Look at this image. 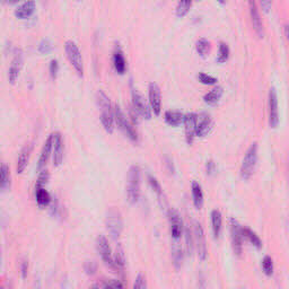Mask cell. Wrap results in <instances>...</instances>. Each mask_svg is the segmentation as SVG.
<instances>
[{
	"mask_svg": "<svg viewBox=\"0 0 289 289\" xmlns=\"http://www.w3.org/2000/svg\"><path fill=\"white\" fill-rule=\"evenodd\" d=\"M261 6H262V8L264 10L268 11L271 8L272 2L271 1H261Z\"/></svg>",
	"mask_w": 289,
	"mask_h": 289,
	"instance_id": "obj_48",
	"label": "cell"
},
{
	"mask_svg": "<svg viewBox=\"0 0 289 289\" xmlns=\"http://www.w3.org/2000/svg\"><path fill=\"white\" fill-rule=\"evenodd\" d=\"M285 34H286L287 40L289 42V25H285Z\"/></svg>",
	"mask_w": 289,
	"mask_h": 289,
	"instance_id": "obj_49",
	"label": "cell"
},
{
	"mask_svg": "<svg viewBox=\"0 0 289 289\" xmlns=\"http://www.w3.org/2000/svg\"><path fill=\"white\" fill-rule=\"evenodd\" d=\"M184 234H185V242H187V251L189 254H191L193 251V242H195V239L192 237V233L191 231H190L189 227H185Z\"/></svg>",
	"mask_w": 289,
	"mask_h": 289,
	"instance_id": "obj_39",
	"label": "cell"
},
{
	"mask_svg": "<svg viewBox=\"0 0 289 289\" xmlns=\"http://www.w3.org/2000/svg\"><path fill=\"white\" fill-rule=\"evenodd\" d=\"M133 289H147V282H146L145 276L139 274L136 277L133 283Z\"/></svg>",
	"mask_w": 289,
	"mask_h": 289,
	"instance_id": "obj_41",
	"label": "cell"
},
{
	"mask_svg": "<svg viewBox=\"0 0 289 289\" xmlns=\"http://www.w3.org/2000/svg\"><path fill=\"white\" fill-rule=\"evenodd\" d=\"M224 88L221 86H215L213 88L208 92L204 96V101L208 104H216L217 102L220 100V97L223 96Z\"/></svg>",
	"mask_w": 289,
	"mask_h": 289,
	"instance_id": "obj_26",
	"label": "cell"
},
{
	"mask_svg": "<svg viewBox=\"0 0 289 289\" xmlns=\"http://www.w3.org/2000/svg\"><path fill=\"white\" fill-rule=\"evenodd\" d=\"M0 175H1L0 189H1L2 192H5L10 188V171L5 163H2L1 167H0Z\"/></svg>",
	"mask_w": 289,
	"mask_h": 289,
	"instance_id": "obj_28",
	"label": "cell"
},
{
	"mask_svg": "<svg viewBox=\"0 0 289 289\" xmlns=\"http://www.w3.org/2000/svg\"><path fill=\"white\" fill-rule=\"evenodd\" d=\"M192 6L191 0H181L176 5V15L179 17H183L184 15L188 14L190 8Z\"/></svg>",
	"mask_w": 289,
	"mask_h": 289,
	"instance_id": "obj_32",
	"label": "cell"
},
{
	"mask_svg": "<svg viewBox=\"0 0 289 289\" xmlns=\"http://www.w3.org/2000/svg\"><path fill=\"white\" fill-rule=\"evenodd\" d=\"M27 270H29V263H27L26 261H23L21 266V274L23 279H25L27 277Z\"/></svg>",
	"mask_w": 289,
	"mask_h": 289,
	"instance_id": "obj_46",
	"label": "cell"
},
{
	"mask_svg": "<svg viewBox=\"0 0 289 289\" xmlns=\"http://www.w3.org/2000/svg\"><path fill=\"white\" fill-rule=\"evenodd\" d=\"M132 106L133 109L145 119L152 118V109H150L149 105L146 103L144 97H142L141 95L137 92V89L134 88L132 89Z\"/></svg>",
	"mask_w": 289,
	"mask_h": 289,
	"instance_id": "obj_14",
	"label": "cell"
},
{
	"mask_svg": "<svg viewBox=\"0 0 289 289\" xmlns=\"http://www.w3.org/2000/svg\"><path fill=\"white\" fill-rule=\"evenodd\" d=\"M35 198H37V203L40 207H46L51 204L52 198H51L50 193L46 191L44 188L35 189Z\"/></svg>",
	"mask_w": 289,
	"mask_h": 289,
	"instance_id": "obj_27",
	"label": "cell"
},
{
	"mask_svg": "<svg viewBox=\"0 0 289 289\" xmlns=\"http://www.w3.org/2000/svg\"><path fill=\"white\" fill-rule=\"evenodd\" d=\"M148 182L150 184V187L157 193L158 198H160V200H162V197H163V189H162V185L158 180L156 179L155 176L153 175H148Z\"/></svg>",
	"mask_w": 289,
	"mask_h": 289,
	"instance_id": "obj_36",
	"label": "cell"
},
{
	"mask_svg": "<svg viewBox=\"0 0 289 289\" xmlns=\"http://www.w3.org/2000/svg\"><path fill=\"white\" fill-rule=\"evenodd\" d=\"M166 165H167L168 167V171L171 173H174V171H175V168H174V165H173V162L169 160V158L167 157L166 158Z\"/></svg>",
	"mask_w": 289,
	"mask_h": 289,
	"instance_id": "obj_47",
	"label": "cell"
},
{
	"mask_svg": "<svg viewBox=\"0 0 289 289\" xmlns=\"http://www.w3.org/2000/svg\"><path fill=\"white\" fill-rule=\"evenodd\" d=\"M193 234H195V242L198 251V256L201 261H205L207 259L208 255V248L207 242H206V235L204 232V228L201 225L196 221L195 227H193Z\"/></svg>",
	"mask_w": 289,
	"mask_h": 289,
	"instance_id": "obj_9",
	"label": "cell"
},
{
	"mask_svg": "<svg viewBox=\"0 0 289 289\" xmlns=\"http://www.w3.org/2000/svg\"><path fill=\"white\" fill-rule=\"evenodd\" d=\"M114 118H116V122L118 126L124 132L125 136L129 137L130 139L133 141H137L138 134L136 132V130H134L133 126L130 124L129 120L126 119L125 114L124 113V111L121 110L120 105H119L118 103H116V105H114Z\"/></svg>",
	"mask_w": 289,
	"mask_h": 289,
	"instance_id": "obj_6",
	"label": "cell"
},
{
	"mask_svg": "<svg viewBox=\"0 0 289 289\" xmlns=\"http://www.w3.org/2000/svg\"><path fill=\"white\" fill-rule=\"evenodd\" d=\"M113 63L114 68L118 71L119 74H124L125 71V59L124 54L122 52L121 47L117 46L116 50L113 52Z\"/></svg>",
	"mask_w": 289,
	"mask_h": 289,
	"instance_id": "obj_24",
	"label": "cell"
},
{
	"mask_svg": "<svg viewBox=\"0 0 289 289\" xmlns=\"http://www.w3.org/2000/svg\"><path fill=\"white\" fill-rule=\"evenodd\" d=\"M63 160V142L60 132H53V165L59 166Z\"/></svg>",
	"mask_w": 289,
	"mask_h": 289,
	"instance_id": "obj_16",
	"label": "cell"
},
{
	"mask_svg": "<svg viewBox=\"0 0 289 289\" xmlns=\"http://www.w3.org/2000/svg\"><path fill=\"white\" fill-rule=\"evenodd\" d=\"M184 126H185V138L189 144H191L195 139L197 125H198V114L190 112L184 116Z\"/></svg>",
	"mask_w": 289,
	"mask_h": 289,
	"instance_id": "obj_15",
	"label": "cell"
},
{
	"mask_svg": "<svg viewBox=\"0 0 289 289\" xmlns=\"http://www.w3.org/2000/svg\"><path fill=\"white\" fill-rule=\"evenodd\" d=\"M23 67V51L22 49H16L14 53V58L11 60L9 70H8V78L11 84H14L16 79L18 78V75L21 73Z\"/></svg>",
	"mask_w": 289,
	"mask_h": 289,
	"instance_id": "obj_13",
	"label": "cell"
},
{
	"mask_svg": "<svg viewBox=\"0 0 289 289\" xmlns=\"http://www.w3.org/2000/svg\"><path fill=\"white\" fill-rule=\"evenodd\" d=\"M126 197L130 204H137L140 197V168L132 165L129 168L128 184H126Z\"/></svg>",
	"mask_w": 289,
	"mask_h": 289,
	"instance_id": "obj_2",
	"label": "cell"
},
{
	"mask_svg": "<svg viewBox=\"0 0 289 289\" xmlns=\"http://www.w3.org/2000/svg\"><path fill=\"white\" fill-rule=\"evenodd\" d=\"M50 179V173L46 169H42L41 173L39 174L37 184H35V189H40V188H44L47 182H49Z\"/></svg>",
	"mask_w": 289,
	"mask_h": 289,
	"instance_id": "obj_37",
	"label": "cell"
},
{
	"mask_svg": "<svg viewBox=\"0 0 289 289\" xmlns=\"http://www.w3.org/2000/svg\"><path fill=\"white\" fill-rule=\"evenodd\" d=\"M229 46L227 43L225 42H220L219 43V52H218V57H217V61L218 62H225L227 61V59L229 58Z\"/></svg>",
	"mask_w": 289,
	"mask_h": 289,
	"instance_id": "obj_33",
	"label": "cell"
},
{
	"mask_svg": "<svg viewBox=\"0 0 289 289\" xmlns=\"http://www.w3.org/2000/svg\"><path fill=\"white\" fill-rule=\"evenodd\" d=\"M97 251L100 253L101 258L106 266L111 269H116V263H114V255L111 250L108 239L104 235H100L96 240Z\"/></svg>",
	"mask_w": 289,
	"mask_h": 289,
	"instance_id": "obj_7",
	"label": "cell"
},
{
	"mask_svg": "<svg viewBox=\"0 0 289 289\" xmlns=\"http://www.w3.org/2000/svg\"><path fill=\"white\" fill-rule=\"evenodd\" d=\"M261 266H262V270L264 272V275L271 276L272 274H274V261H272L271 256H269V255L264 256Z\"/></svg>",
	"mask_w": 289,
	"mask_h": 289,
	"instance_id": "obj_34",
	"label": "cell"
},
{
	"mask_svg": "<svg viewBox=\"0 0 289 289\" xmlns=\"http://www.w3.org/2000/svg\"><path fill=\"white\" fill-rule=\"evenodd\" d=\"M216 171H217V166L215 162H213L212 160L207 161V163H206V172H207L208 175H213V174L216 173Z\"/></svg>",
	"mask_w": 289,
	"mask_h": 289,
	"instance_id": "obj_45",
	"label": "cell"
},
{
	"mask_svg": "<svg viewBox=\"0 0 289 289\" xmlns=\"http://www.w3.org/2000/svg\"><path fill=\"white\" fill-rule=\"evenodd\" d=\"M256 163H258V144L253 142L247 150L242 165H241V176H242V179H250L253 172H254Z\"/></svg>",
	"mask_w": 289,
	"mask_h": 289,
	"instance_id": "obj_3",
	"label": "cell"
},
{
	"mask_svg": "<svg viewBox=\"0 0 289 289\" xmlns=\"http://www.w3.org/2000/svg\"><path fill=\"white\" fill-rule=\"evenodd\" d=\"M172 255H173V263L174 267L176 269H180L182 267V262H183V251H182L181 247L177 245V243H174L173 250H172Z\"/></svg>",
	"mask_w": 289,
	"mask_h": 289,
	"instance_id": "obj_30",
	"label": "cell"
},
{
	"mask_svg": "<svg viewBox=\"0 0 289 289\" xmlns=\"http://www.w3.org/2000/svg\"><path fill=\"white\" fill-rule=\"evenodd\" d=\"M198 78H199V81L205 85H211V84H216L217 83L216 77L210 76V75L205 74V73H200L199 75H198Z\"/></svg>",
	"mask_w": 289,
	"mask_h": 289,
	"instance_id": "obj_40",
	"label": "cell"
},
{
	"mask_svg": "<svg viewBox=\"0 0 289 289\" xmlns=\"http://www.w3.org/2000/svg\"><path fill=\"white\" fill-rule=\"evenodd\" d=\"M58 73H59V61L57 60V59H52V60L50 61V75H51V77H52L53 79L57 78Z\"/></svg>",
	"mask_w": 289,
	"mask_h": 289,
	"instance_id": "obj_44",
	"label": "cell"
},
{
	"mask_svg": "<svg viewBox=\"0 0 289 289\" xmlns=\"http://www.w3.org/2000/svg\"><path fill=\"white\" fill-rule=\"evenodd\" d=\"M65 50L67 58H68V60L73 65L75 70L77 71L79 76L83 77V74H84V63H83V57L78 45L74 41L68 40L65 43Z\"/></svg>",
	"mask_w": 289,
	"mask_h": 289,
	"instance_id": "obj_5",
	"label": "cell"
},
{
	"mask_svg": "<svg viewBox=\"0 0 289 289\" xmlns=\"http://www.w3.org/2000/svg\"><path fill=\"white\" fill-rule=\"evenodd\" d=\"M103 289H124V286L121 282L113 279V280H110V282H106L104 284Z\"/></svg>",
	"mask_w": 289,
	"mask_h": 289,
	"instance_id": "obj_42",
	"label": "cell"
},
{
	"mask_svg": "<svg viewBox=\"0 0 289 289\" xmlns=\"http://www.w3.org/2000/svg\"><path fill=\"white\" fill-rule=\"evenodd\" d=\"M213 125L212 119L209 114L203 113L200 116H198V125H197V131L196 134L199 137H204L205 134H207L210 131Z\"/></svg>",
	"mask_w": 289,
	"mask_h": 289,
	"instance_id": "obj_17",
	"label": "cell"
},
{
	"mask_svg": "<svg viewBox=\"0 0 289 289\" xmlns=\"http://www.w3.org/2000/svg\"><path fill=\"white\" fill-rule=\"evenodd\" d=\"M1 289H6V288H5V287H2V288H1Z\"/></svg>",
	"mask_w": 289,
	"mask_h": 289,
	"instance_id": "obj_51",
	"label": "cell"
},
{
	"mask_svg": "<svg viewBox=\"0 0 289 289\" xmlns=\"http://www.w3.org/2000/svg\"><path fill=\"white\" fill-rule=\"evenodd\" d=\"M52 43L49 39H42L41 41L39 43V46H38V50L40 51L41 53H49L52 51Z\"/></svg>",
	"mask_w": 289,
	"mask_h": 289,
	"instance_id": "obj_38",
	"label": "cell"
},
{
	"mask_svg": "<svg viewBox=\"0 0 289 289\" xmlns=\"http://www.w3.org/2000/svg\"><path fill=\"white\" fill-rule=\"evenodd\" d=\"M231 239L233 244V250H234L236 255L242 254L243 248V233L242 226L239 224L236 219H231Z\"/></svg>",
	"mask_w": 289,
	"mask_h": 289,
	"instance_id": "obj_10",
	"label": "cell"
},
{
	"mask_svg": "<svg viewBox=\"0 0 289 289\" xmlns=\"http://www.w3.org/2000/svg\"><path fill=\"white\" fill-rule=\"evenodd\" d=\"M34 9H35V1L30 0V1H25L16 7L15 15L17 16L18 18H27L34 13Z\"/></svg>",
	"mask_w": 289,
	"mask_h": 289,
	"instance_id": "obj_21",
	"label": "cell"
},
{
	"mask_svg": "<svg viewBox=\"0 0 289 289\" xmlns=\"http://www.w3.org/2000/svg\"><path fill=\"white\" fill-rule=\"evenodd\" d=\"M96 101L98 106L101 108V122L104 129L108 132H113L114 130V111L111 106V102L108 95H106L102 89H98L96 93Z\"/></svg>",
	"mask_w": 289,
	"mask_h": 289,
	"instance_id": "obj_1",
	"label": "cell"
},
{
	"mask_svg": "<svg viewBox=\"0 0 289 289\" xmlns=\"http://www.w3.org/2000/svg\"><path fill=\"white\" fill-rule=\"evenodd\" d=\"M84 270L87 275H89V276L95 275V272H96L97 270L96 263L93 262V261H87V262L84 264Z\"/></svg>",
	"mask_w": 289,
	"mask_h": 289,
	"instance_id": "obj_43",
	"label": "cell"
},
{
	"mask_svg": "<svg viewBox=\"0 0 289 289\" xmlns=\"http://www.w3.org/2000/svg\"><path fill=\"white\" fill-rule=\"evenodd\" d=\"M148 90L150 108H152L153 112L155 113L156 116H160L162 110V93L160 86H158L155 82H152L149 83Z\"/></svg>",
	"mask_w": 289,
	"mask_h": 289,
	"instance_id": "obj_12",
	"label": "cell"
},
{
	"mask_svg": "<svg viewBox=\"0 0 289 289\" xmlns=\"http://www.w3.org/2000/svg\"><path fill=\"white\" fill-rule=\"evenodd\" d=\"M196 50L198 53L204 57V55L207 54L209 52V50H210V42L205 38L199 39L196 42Z\"/></svg>",
	"mask_w": 289,
	"mask_h": 289,
	"instance_id": "obj_31",
	"label": "cell"
},
{
	"mask_svg": "<svg viewBox=\"0 0 289 289\" xmlns=\"http://www.w3.org/2000/svg\"><path fill=\"white\" fill-rule=\"evenodd\" d=\"M52 147H53V133H51L50 136L46 138V140L44 141V145H43V148L41 150V155H40L38 166H37V168L39 169V171H42V168L45 166L46 162L50 157L51 149H52Z\"/></svg>",
	"mask_w": 289,
	"mask_h": 289,
	"instance_id": "obj_18",
	"label": "cell"
},
{
	"mask_svg": "<svg viewBox=\"0 0 289 289\" xmlns=\"http://www.w3.org/2000/svg\"><path fill=\"white\" fill-rule=\"evenodd\" d=\"M105 225L111 237H112L113 240H117L118 237L121 235L122 229H124V221H122L121 212L116 208H111L110 210L106 212Z\"/></svg>",
	"mask_w": 289,
	"mask_h": 289,
	"instance_id": "obj_4",
	"label": "cell"
},
{
	"mask_svg": "<svg viewBox=\"0 0 289 289\" xmlns=\"http://www.w3.org/2000/svg\"><path fill=\"white\" fill-rule=\"evenodd\" d=\"M165 120L167 122L168 124L171 125H179L182 122L184 121V114L180 112V111H174V110H169L166 111L165 112Z\"/></svg>",
	"mask_w": 289,
	"mask_h": 289,
	"instance_id": "obj_25",
	"label": "cell"
},
{
	"mask_svg": "<svg viewBox=\"0 0 289 289\" xmlns=\"http://www.w3.org/2000/svg\"><path fill=\"white\" fill-rule=\"evenodd\" d=\"M32 150H33V144L25 145L21 150V154H19L18 160H17V166H16V171H17L18 174H22L24 171H25L27 163H29Z\"/></svg>",
	"mask_w": 289,
	"mask_h": 289,
	"instance_id": "obj_20",
	"label": "cell"
},
{
	"mask_svg": "<svg viewBox=\"0 0 289 289\" xmlns=\"http://www.w3.org/2000/svg\"><path fill=\"white\" fill-rule=\"evenodd\" d=\"M124 250H122L121 247H119L117 248L116 255H114V263H116V269H124Z\"/></svg>",
	"mask_w": 289,
	"mask_h": 289,
	"instance_id": "obj_35",
	"label": "cell"
},
{
	"mask_svg": "<svg viewBox=\"0 0 289 289\" xmlns=\"http://www.w3.org/2000/svg\"><path fill=\"white\" fill-rule=\"evenodd\" d=\"M167 216L172 240L174 241V243H177L182 234H183V221H182L179 212L174 210V209H169Z\"/></svg>",
	"mask_w": 289,
	"mask_h": 289,
	"instance_id": "obj_8",
	"label": "cell"
},
{
	"mask_svg": "<svg viewBox=\"0 0 289 289\" xmlns=\"http://www.w3.org/2000/svg\"><path fill=\"white\" fill-rule=\"evenodd\" d=\"M191 191H192L193 205H195V207L197 209H201L204 206V192L199 182H197V181L192 182Z\"/></svg>",
	"mask_w": 289,
	"mask_h": 289,
	"instance_id": "obj_22",
	"label": "cell"
},
{
	"mask_svg": "<svg viewBox=\"0 0 289 289\" xmlns=\"http://www.w3.org/2000/svg\"><path fill=\"white\" fill-rule=\"evenodd\" d=\"M279 124V111H278V96L275 87L269 90V124L276 128Z\"/></svg>",
	"mask_w": 289,
	"mask_h": 289,
	"instance_id": "obj_11",
	"label": "cell"
},
{
	"mask_svg": "<svg viewBox=\"0 0 289 289\" xmlns=\"http://www.w3.org/2000/svg\"><path fill=\"white\" fill-rule=\"evenodd\" d=\"M242 233H243L244 239H247L248 242L253 245V247L259 248V250L261 248H262V242H261L260 237L256 235L255 233L252 231V229H250L247 226H244V227H242Z\"/></svg>",
	"mask_w": 289,
	"mask_h": 289,
	"instance_id": "obj_29",
	"label": "cell"
},
{
	"mask_svg": "<svg viewBox=\"0 0 289 289\" xmlns=\"http://www.w3.org/2000/svg\"><path fill=\"white\" fill-rule=\"evenodd\" d=\"M89 289H98V287L97 286H93V287H90Z\"/></svg>",
	"mask_w": 289,
	"mask_h": 289,
	"instance_id": "obj_50",
	"label": "cell"
},
{
	"mask_svg": "<svg viewBox=\"0 0 289 289\" xmlns=\"http://www.w3.org/2000/svg\"><path fill=\"white\" fill-rule=\"evenodd\" d=\"M211 226L213 237L218 239L221 233V228H223V216H221V212L217 210V209H213L211 211Z\"/></svg>",
	"mask_w": 289,
	"mask_h": 289,
	"instance_id": "obj_23",
	"label": "cell"
},
{
	"mask_svg": "<svg viewBox=\"0 0 289 289\" xmlns=\"http://www.w3.org/2000/svg\"><path fill=\"white\" fill-rule=\"evenodd\" d=\"M248 7H250V15H251V19H252V24L253 27L256 33H258L259 37L263 38V24L262 21H261L260 17V13L258 7H256V3L254 1H248Z\"/></svg>",
	"mask_w": 289,
	"mask_h": 289,
	"instance_id": "obj_19",
	"label": "cell"
}]
</instances>
